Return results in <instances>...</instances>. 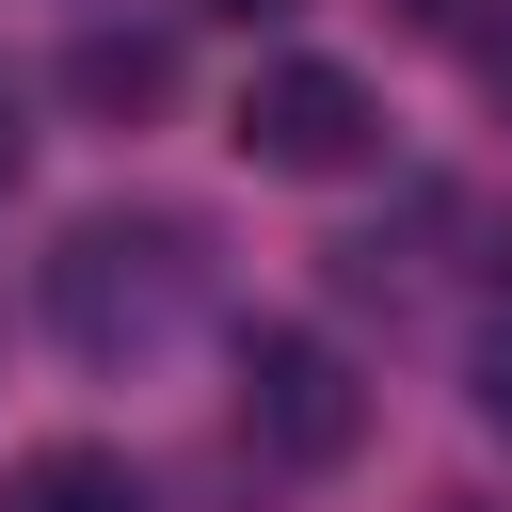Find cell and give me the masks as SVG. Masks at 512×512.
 I'll return each instance as SVG.
<instances>
[{
    "mask_svg": "<svg viewBox=\"0 0 512 512\" xmlns=\"http://www.w3.org/2000/svg\"><path fill=\"white\" fill-rule=\"evenodd\" d=\"M240 448L288 464V480L352 464V448H368V368H352L336 336H304V320H256V336H240Z\"/></svg>",
    "mask_w": 512,
    "mask_h": 512,
    "instance_id": "cell-2",
    "label": "cell"
},
{
    "mask_svg": "<svg viewBox=\"0 0 512 512\" xmlns=\"http://www.w3.org/2000/svg\"><path fill=\"white\" fill-rule=\"evenodd\" d=\"M464 400H480V432H512V304L480 320V352H464Z\"/></svg>",
    "mask_w": 512,
    "mask_h": 512,
    "instance_id": "cell-6",
    "label": "cell"
},
{
    "mask_svg": "<svg viewBox=\"0 0 512 512\" xmlns=\"http://www.w3.org/2000/svg\"><path fill=\"white\" fill-rule=\"evenodd\" d=\"M192 16H240V32H256V16H288V0H192Z\"/></svg>",
    "mask_w": 512,
    "mask_h": 512,
    "instance_id": "cell-10",
    "label": "cell"
},
{
    "mask_svg": "<svg viewBox=\"0 0 512 512\" xmlns=\"http://www.w3.org/2000/svg\"><path fill=\"white\" fill-rule=\"evenodd\" d=\"M16 160H32V128H16V80H0V192H16Z\"/></svg>",
    "mask_w": 512,
    "mask_h": 512,
    "instance_id": "cell-9",
    "label": "cell"
},
{
    "mask_svg": "<svg viewBox=\"0 0 512 512\" xmlns=\"http://www.w3.org/2000/svg\"><path fill=\"white\" fill-rule=\"evenodd\" d=\"M240 160L256 176H368V144H384V96L352 80V64H320V48H272L256 80H240Z\"/></svg>",
    "mask_w": 512,
    "mask_h": 512,
    "instance_id": "cell-3",
    "label": "cell"
},
{
    "mask_svg": "<svg viewBox=\"0 0 512 512\" xmlns=\"http://www.w3.org/2000/svg\"><path fill=\"white\" fill-rule=\"evenodd\" d=\"M464 64H480V96L512 112V16H480V32H464Z\"/></svg>",
    "mask_w": 512,
    "mask_h": 512,
    "instance_id": "cell-8",
    "label": "cell"
},
{
    "mask_svg": "<svg viewBox=\"0 0 512 512\" xmlns=\"http://www.w3.org/2000/svg\"><path fill=\"white\" fill-rule=\"evenodd\" d=\"M192 304H208V224H192V208H80V224L48 240V336H64L80 368L176 352Z\"/></svg>",
    "mask_w": 512,
    "mask_h": 512,
    "instance_id": "cell-1",
    "label": "cell"
},
{
    "mask_svg": "<svg viewBox=\"0 0 512 512\" xmlns=\"http://www.w3.org/2000/svg\"><path fill=\"white\" fill-rule=\"evenodd\" d=\"M64 96H80L96 128H144V112L176 96V32H80V48H64Z\"/></svg>",
    "mask_w": 512,
    "mask_h": 512,
    "instance_id": "cell-5",
    "label": "cell"
},
{
    "mask_svg": "<svg viewBox=\"0 0 512 512\" xmlns=\"http://www.w3.org/2000/svg\"><path fill=\"white\" fill-rule=\"evenodd\" d=\"M0 512H160V496H144V464H128V448H96V432H48V448H16Z\"/></svg>",
    "mask_w": 512,
    "mask_h": 512,
    "instance_id": "cell-4",
    "label": "cell"
},
{
    "mask_svg": "<svg viewBox=\"0 0 512 512\" xmlns=\"http://www.w3.org/2000/svg\"><path fill=\"white\" fill-rule=\"evenodd\" d=\"M384 16H400V32H432V48H464V32H480V0H384Z\"/></svg>",
    "mask_w": 512,
    "mask_h": 512,
    "instance_id": "cell-7",
    "label": "cell"
}]
</instances>
